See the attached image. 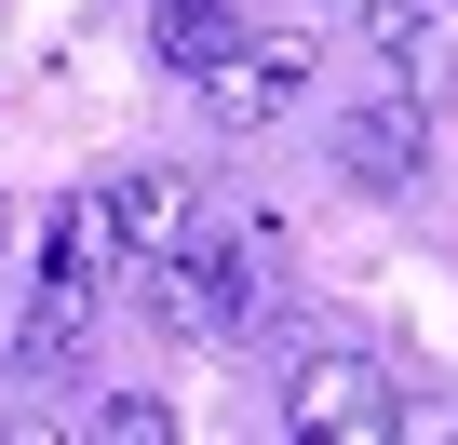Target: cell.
<instances>
[{"label": "cell", "instance_id": "obj_1", "mask_svg": "<svg viewBox=\"0 0 458 445\" xmlns=\"http://www.w3.org/2000/svg\"><path fill=\"white\" fill-rule=\"evenodd\" d=\"M135 284V311L162 324V338H243L257 311H270V284H284V244L270 230H216V216H202V230L175 244V257H148V270H122Z\"/></svg>", "mask_w": 458, "mask_h": 445}, {"label": "cell", "instance_id": "obj_5", "mask_svg": "<svg viewBox=\"0 0 458 445\" xmlns=\"http://www.w3.org/2000/svg\"><path fill=\"white\" fill-rule=\"evenodd\" d=\"M95 216H108V244H122V270H148V257H175V244L202 230V202H189V175H162V162H122V175H95Z\"/></svg>", "mask_w": 458, "mask_h": 445}, {"label": "cell", "instance_id": "obj_8", "mask_svg": "<svg viewBox=\"0 0 458 445\" xmlns=\"http://www.w3.org/2000/svg\"><path fill=\"white\" fill-rule=\"evenodd\" d=\"M229 41H243V0H148V55H162L175 81H202Z\"/></svg>", "mask_w": 458, "mask_h": 445}, {"label": "cell", "instance_id": "obj_7", "mask_svg": "<svg viewBox=\"0 0 458 445\" xmlns=\"http://www.w3.org/2000/svg\"><path fill=\"white\" fill-rule=\"evenodd\" d=\"M0 364H28V378H81V364H95V297L41 270L14 311H0Z\"/></svg>", "mask_w": 458, "mask_h": 445}, {"label": "cell", "instance_id": "obj_10", "mask_svg": "<svg viewBox=\"0 0 458 445\" xmlns=\"http://www.w3.org/2000/svg\"><path fill=\"white\" fill-rule=\"evenodd\" d=\"M0 257H14V189H0Z\"/></svg>", "mask_w": 458, "mask_h": 445}, {"label": "cell", "instance_id": "obj_2", "mask_svg": "<svg viewBox=\"0 0 458 445\" xmlns=\"http://www.w3.org/2000/svg\"><path fill=\"white\" fill-rule=\"evenodd\" d=\"M284 432L391 445V432H404V378H391L364 338H297V364H284Z\"/></svg>", "mask_w": 458, "mask_h": 445}, {"label": "cell", "instance_id": "obj_3", "mask_svg": "<svg viewBox=\"0 0 458 445\" xmlns=\"http://www.w3.org/2000/svg\"><path fill=\"white\" fill-rule=\"evenodd\" d=\"M297 95H310V41H284V28H243V41L202 68V122L216 135H270Z\"/></svg>", "mask_w": 458, "mask_h": 445}, {"label": "cell", "instance_id": "obj_6", "mask_svg": "<svg viewBox=\"0 0 458 445\" xmlns=\"http://www.w3.org/2000/svg\"><path fill=\"white\" fill-rule=\"evenodd\" d=\"M364 41H377V68H391V95H445L458 81V0H364Z\"/></svg>", "mask_w": 458, "mask_h": 445}, {"label": "cell", "instance_id": "obj_9", "mask_svg": "<svg viewBox=\"0 0 458 445\" xmlns=\"http://www.w3.org/2000/svg\"><path fill=\"white\" fill-rule=\"evenodd\" d=\"M95 432H108V445H162V432H175V405H162V391H108V405H95Z\"/></svg>", "mask_w": 458, "mask_h": 445}, {"label": "cell", "instance_id": "obj_4", "mask_svg": "<svg viewBox=\"0 0 458 445\" xmlns=\"http://www.w3.org/2000/svg\"><path fill=\"white\" fill-rule=\"evenodd\" d=\"M324 162H337L351 189H418V175H431V108H418V95H364V108L324 122Z\"/></svg>", "mask_w": 458, "mask_h": 445}]
</instances>
